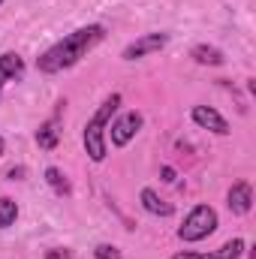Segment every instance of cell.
Segmentation results:
<instances>
[{"label":"cell","mask_w":256,"mask_h":259,"mask_svg":"<svg viewBox=\"0 0 256 259\" xmlns=\"http://www.w3.org/2000/svg\"><path fill=\"white\" fill-rule=\"evenodd\" d=\"M241 250H244V241H241V238H232V241H226L220 250H214V259H238Z\"/></svg>","instance_id":"obj_14"},{"label":"cell","mask_w":256,"mask_h":259,"mask_svg":"<svg viewBox=\"0 0 256 259\" xmlns=\"http://www.w3.org/2000/svg\"><path fill=\"white\" fill-rule=\"evenodd\" d=\"M214 229H217V211L211 205H196L190 214L184 217V223L178 229V238L181 241H202Z\"/></svg>","instance_id":"obj_3"},{"label":"cell","mask_w":256,"mask_h":259,"mask_svg":"<svg viewBox=\"0 0 256 259\" xmlns=\"http://www.w3.org/2000/svg\"><path fill=\"white\" fill-rule=\"evenodd\" d=\"M139 202H142V208H145L148 214H154V217H172V214H175V205L166 202V199H160L157 190H151V187H145V190L139 193Z\"/></svg>","instance_id":"obj_8"},{"label":"cell","mask_w":256,"mask_h":259,"mask_svg":"<svg viewBox=\"0 0 256 259\" xmlns=\"http://www.w3.org/2000/svg\"><path fill=\"white\" fill-rule=\"evenodd\" d=\"M15 217H18V205L3 196V199H0V229H9V226L15 223Z\"/></svg>","instance_id":"obj_13"},{"label":"cell","mask_w":256,"mask_h":259,"mask_svg":"<svg viewBox=\"0 0 256 259\" xmlns=\"http://www.w3.org/2000/svg\"><path fill=\"white\" fill-rule=\"evenodd\" d=\"M46 184L61 196H69V190H72V187H69V178H66L58 166H49V169H46Z\"/></svg>","instance_id":"obj_12"},{"label":"cell","mask_w":256,"mask_h":259,"mask_svg":"<svg viewBox=\"0 0 256 259\" xmlns=\"http://www.w3.org/2000/svg\"><path fill=\"white\" fill-rule=\"evenodd\" d=\"M142 112H124V115H118L112 124H109V139H112V145L115 148H124L130 145L133 139H136V133L142 130Z\"/></svg>","instance_id":"obj_4"},{"label":"cell","mask_w":256,"mask_h":259,"mask_svg":"<svg viewBox=\"0 0 256 259\" xmlns=\"http://www.w3.org/2000/svg\"><path fill=\"white\" fill-rule=\"evenodd\" d=\"M160 175H163V181H166V184H175V169H172V166H163V169H160Z\"/></svg>","instance_id":"obj_18"},{"label":"cell","mask_w":256,"mask_h":259,"mask_svg":"<svg viewBox=\"0 0 256 259\" xmlns=\"http://www.w3.org/2000/svg\"><path fill=\"white\" fill-rule=\"evenodd\" d=\"M58 142H61V130L55 127V121H49V124H42L36 130V145L39 148L52 151V148H58Z\"/></svg>","instance_id":"obj_11"},{"label":"cell","mask_w":256,"mask_h":259,"mask_svg":"<svg viewBox=\"0 0 256 259\" xmlns=\"http://www.w3.org/2000/svg\"><path fill=\"white\" fill-rule=\"evenodd\" d=\"M226 205H229L232 214H241V217L250 214V208H253V187L247 181H235L229 187V193H226Z\"/></svg>","instance_id":"obj_6"},{"label":"cell","mask_w":256,"mask_h":259,"mask_svg":"<svg viewBox=\"0 0 256 259\" xmlns=\"http://www.w3.org/2000/svg\"><path fill=\"white\" fill-rule=\"evenodd\" d=\"M190 115H193V121H196L202 130H211V133H217V136H226V133H229L226 118H223L217 109H211V106H193Z\"/></svg>","instance_id":"obj_7"},{"label":"cell","mask_w":256,"mask_h":259,"mask_svg":"<svg viewBox=\"0 0 256 259\" xmlns=\"http://www.w3.org/2000/svg\"><path fill=\"white\" fill-rule=\"evenodd\" d=\"M0 3H3V0H0Z\"/></svg>","instance_id":"obj_20"},{"label":"cell","mask_w":256,"mask_h":259,"mask_svg":"<svg viewBox=\"0 0 256 259\" xmlns=\"http://www.w3.org/2000/svg\"><path fill=\"white\" fill-rule=\"evenodd\" d=\"M103 36H106V27H103V24L78 27V30H72L69 36H64L61 42H55L46 55H39L36 69L46 72V75H55V72H61V69H69V66L78 64L97 42H103Z\"/></svg>","instance_id":"obj_1"},{"label":"cell","mask_w":256,"mask_h":259,"mask_svg":"<svg viewBox=\"0 0 256 259\" xmlns=\"http://www.w3.org/2000/svg\"><path fill=\"white\" fill-rule=\"evenodd\" d=\"M190 58L196 61V64H202V66H223V64H226L223 52H220V49H214V46H205V42L193 46V49H190Z\"/></svg>","instance_id":"obj_10"},{"label":"cell","mask_w":256,"mask_h":259,"mask_svg":"<svg viewBox=\"0 0 256 259\" xmlns=\"http://www.w3.org/2000/svg\"><path fill=\"white\" fill-rule=\"evenodd\" d=\"M166 42H169V33H145V36H139L136 42H130L121 58H124V61H139V58H145V55L160 52Z\"/></svg>","instance_id":"obj_5"},{"label":"cell","mask_w":256,"mask_h":259,"mask_svg":"<svg viewBox=\"0 0 256 259\" xmlns=\"http://www.w3.org/2000/svg\"><path fill=\"white\" fill-rule=\"evenodd\" d=\"M21 72H24V61H21L15 52L0 55V94H3V84L12 81V78H18Z\"/></svg>","instance_id":"obj_9"},{"label":"cell","mask_w":256,"mask_h":259,"mask_svg":"<svg viewBox=\"0 0 256 259\" xmlns=\"http://www.w3.org/2000/svg\"><path fill=\"white\" fill-rule=\"evenodd\" d=\"M46 259H75V256L66 247H52V250H46Z\"/></svg>","instance_id":"obj_16"},{"label":"cell","mask_w":256,"mask_h":259,"mask_svg":"<svg viewBox=\"0 0 256 259\" xmlns=\"http://www.w3.org/2000/svg\"><path fill=\"white\" fill-rule=\"evenodd\" d=\"M24 172H27L24 166H12V169L6 172V178H9V181H21V178H24Z\"/></svg>","instance_id":"obj_17"},{"label":"cell","mask_w":256,"mask_h":259,"mask_svg":"<svg viewBox=\"0 0 256 259\" xmlns=\"http://www.w3.org/2000/svg\"><path fill=\"white\" fill-rule=\"evenodd\" d=\"M3 151H6V142H3V136H0V157H3Z\"/></svg>","instance_id":"obj_19"},{"label":"cell","mask_w":256,"mask_h":259,"mask_svg":"<svg viewBox=\"0 0 256 259\" xmlns=\"http://www.w3.org/2000/svg\"><path fill=\"white\" fill-rule=\"evenodd\" d=\"M94 259H124V253L115 244H97L94 247Z\"/></svg>","instance_id":"obj_15"},{"label":"cell","mask_w":256,"mask_h":259,"mask_svg":"<svg viewBox=\"0 0 256 259\" xmlns=\"http://www.w3.org/2000/svg\"><path fill=\"white\" fill-rule=\"evenodd\" d=\"M118 106H121V94L106 97V100H103V106L94 112V118L84 124V151H88V157H91L94 163H103V160H106V154H109L106 130H109V124H112V118H115Z\"/></svg>","instance_id":"obj_2"}]
</instances>
